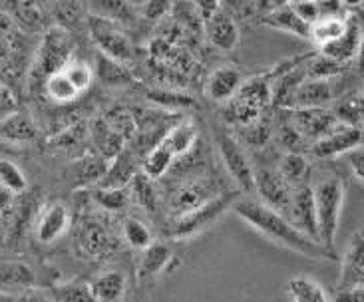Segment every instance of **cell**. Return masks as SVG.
Instances as JSON below:
<instances>
[{"mask_svg":"<svg viewBox=\"0 0 364 302\" xmlns=\"http://www.w3.org/2000/svg\"><path fill=\"white\" fill-rule=\"evenodd\" d=\"M231 211L241 221H245L251 229H255L257 233L263 234L267 241L279 244L283 249H289L293 253L303 254L306 259H315V261H335L336 259L335 251L326 249L325 244H321L313 237L303 233L287 215L279 213L277 209L269 207L259 199L239 195Z\"/></svg>","mask_w":364,"mask_h":302,"instance_id":"cell-1","label":"cell"},{"mask_svg":"<svg viewBox=\"0 0 364 302\" xmlns=\"http://www.w3.org/2000/svg\"><path fill=\"white\" fill-rule=\"evenodd\" d=\"M345 183L336 176L323 177L316 181V185H313L318 243L325 244L331 251H335V239L345 207Z\"/></svg>","mask_w":364,"mask_h":302,"instance_id":"cell-2","label":"cell"},{"mask_svg":"<svg viewBox=\"0 0 364 302\" xmlns=\"http://www.w3.org/2000/svg\"><path fill=\"white\" fill-rule=\"evenodd\" d=\"M239 195H243L239 189L229 191V193H217L211 199L197 205L196 209H191V211H187L183 215H178L173 219L169 237L178 239V241H186V239H193L197 234H201L211 225H215L227 211H231V207H233Z\"/></svg>","mask_w":364,"mask_h":302,"instance_id":"cell-3","label":"cell"},{"mask_svg":"<svg viewBox=\"0 0 364 302\" xmlns=\"http://www.w3.org/2000/svg\"><path fill=\"white\" fill-rule=\"evenodd\" d=\"M72 52H74V44L68 32L60 26L50 28L40 42L36 58L32 62L30 82L42 86V82L48 78L50 74H54L72 58Z\"/></svg>","mask_w":364,"mask_h":302,"instance_id":"cell-4","label":"cell"},{"mask_svg":"<svg viewBox=\"0 0 364 302\" xmlns=\"http://www.w3.org/2000/svg\"><path fill=\"white\" fill-rule=\"evenodd\" d=\"M213 139H215L217 151L221 156L227 173L233 177L239 191L241 193L255 191V171L249 163L245 151L239 146V141L221 126H215V129H213Z\"/></svg>","mask_w":364,"mask_h":302,"instance_id":"cell-5","label":"cell"},{"mask_svg":"<svg viewBox=\"0 0 364 302\" xmlns=\"http://www.w3.org/2000/svg\"><path fill=\"white\" fill-rule=\"evenodd\" d=\"M90 32L92 38L100 48V54L108 56L112 60H118L122 64H128L134 56V48L128 36H124V32L116 26L114 20L102 18V16H92L90 18Z\"/></svg>","mask_w":364,"mask_h":302,"instance_id":"cell-6","label":"cell"},{"mask_svg":"<svg viewBox=\"0 0 364 302\" xmlns=\"http://www.w3.org/2000/svg\"><path fill=\"white\" fill-rule=\"evenodd\" d=\"M363 144V129L356 126L336 124L328 134L313 141L311 153L316 159H335V157L346 156L350 149H355Z\"/></svg>","mask_w":364,"mask_h":302,"instance_id":"cell-7","label":"cell"},{"mask_svg":"<svg viewBox=\"0 0 364 302\" xmlns=\"http://www.w3.org/2000/svg\"><path fill=\"white\" fill-rule=\"evenodd\" d=\"M255 191L259 193V201L277 209L279 213L289 217L293 185H289L285 177L279 173V169H259L255 171Z\"/></svg>","mask_w":364,"mask_h":302,"instance_id":"cell-8","label":"cell"},{"mask_svg":"<svg viewBox=\"0 0 364 302\" xmlns=\"http://www.w3.org/2000/svg\"><path fill=\"white\" fill-rule=\"evenodd\" d=\"M291 112H293L291 124L303 136V139H311V141H316L338 124L333 109H326L325 106L293 107Z\"/></svg>","mask_w":364,"mask_h":302,"instance_id":"cell-9","label":"cell"},{"mask_svg":"<svg viewBox=\"0 0 364 302\" xmlns=\"http://www.w3.org/2000/svg\"><path fill=\"white\" fill-rule=\"evenodd\" d=\"M364 286V233L356 231L348 247H346L343 261H341V274L336 288L341 291H350V288H360Z\"/></svg>","mask_w":364,"mask_h":302,"instance_id":"cell-10","label":"cell"},{"mask_svg":"<svg viewBox=\"0 0 364 302\" xmlns=\"http://www.w3.org/2000/svg\"><path fill=\"white\" fill-rule=\"evenodd\" d=\"M203 20H205V36L213 48L221 52H233L239 46L241 40L239 26L227 10L219 6Z\"/></svg>","mask_w":364,"mask_h":302,"instance_id":"cell-11","label":"cell"},{"mask_svg":"<svg viewBox=\"0 0 364 302\" xmlns=\"http://www.w3.org/2000/svg\"><path fill=\"white\" fill-rule=\"evenodd\" d=\"M72 225V213L64 203L46 205L36 217V239L42 244L56 243L68 233Z\"/></svg>","mask_w":364,"mask_h":302,"instance_id":"cell-12","label":"cell"},{"mask_svg":"<svg viewBox=\"0 0 364 302\" xmlns=\"http://www.w3.org/2000/svg\"><path fill=\"white\" fill-rule=\"evenodd\" d=\"M289 219L306 233L318 241V231H316V213H315V197H313V187L309 183L293 187L291 195V207H289Z\"/></svg>","mask_w":364,"mask_h":302,"instance_id":"cell-13","label":"cell"},{"mask_svg":"<svg viewBox=\"0 0 364 302\" xmlns=\"http://www.w3.org/2000/svg\"><path fill=\"white\" fill-rule=\"evenodd\" d=\"M241 84H243L241 70L231 64L217 66L205 80V96L217 104H227L239 92Z\"/></svg>","mask_w":364,"mask_h":302,"instance_id":"cell-14","label":"cell"},{"mask_svg":"<svg viewBox=\"0 0 364 302\" xmlns=\"http://www.w3.org/2000/svg\"><path fill=\"white\" fill-rule=\"evenodd\" d=\"M76 243H78V251L84 253V257L100 261L106 259L116 251V241L109 237V233L98 223H84L78 229L76 234Z\"/></svg>","mask_w":364,"mask_h":302,"instance_id":"cell-15","label":"cell"},{"mask_svg":"<svg viewBox=\"0 0 364 302\" xmlns=\"http://www.w3.org/2000/svg\"><path fill=\"white\" fill-rule=\"evenodd\" d=\"M213 195H217V191L211 181H207V179H191V181L183 183L173 193L169 209H171V213L178 217V215H183L187 211H191V209H196L197 205H201Z\"/></svg>","mask_w":364,"mask_h":302,"instance_id":"cell-16","label":"cell"},{"mask_svg":"<svg viewBox=\"0 0 364 302\" xmlns=\"http://www.w3.org/2000/svg\"><path fill=\"white\" fill-rule=\"evenodd\" d=\"M159 144L168 149L178 161L179 157L187 156L197 144V127L191 117H181L173 126L168 127V131L159 137Z\"/></svg>","mask_w":364,"mask_h":302,"instance_id":"cell-17","label":"cell"},{"mask_svg":"<svg viewBox=\"0 0 364 302\" xmlns=\"http://www.w3.org/2000/svg\"><path fill=\"white\" fill-rule=\"evenodd\" d=\"M360 40H363V30L358 26V22L353 18H348L346 30L333 42H328L325 46H321L318 52H323L328 58L336 60L338 64H350L356 58V52L360 46Z\"/></svg>","mask_w":364,"mask_h":302,"instance_id":"cell-18","label":"cell"},{"mask_svg":"<svg viewBox=\"0 0 364 302\" xmlns=\"http://www.w3.org/2000/svg\"><path fill=\"white\" fill-rule=\"evenodd\" d=\"M38 136V127L34 119L20 109H12L10 114L0 117V139L12 144H28Z\"/></svg>","mask_w":364,"mask_h":302,"instance_id":"cell-19","label":"cell"},{"mask_svg":"<svg viewBox=\"0 0 364 302\" xmlns=\"http://www.w3.org/2000/svg\"><path fill=\"white\" fill-rule=\"evenodd\" d=\"M333 99H335V92L331 86V80L305 78L296 86L293 102H291V109L293 107L326 106Z\"/></svg>","mask_w":364,"mask_h":302,"instance_id":"cell-20","label":"cell"},{"mask_svg":"<svg viewBox=\"0 0 364 302\" xmlns=\"http://www.w3.org/2000/svg\"><path fill=\"white\" fill-rule=\"evenodd\" d=\"M139 279L149 281V279H158L159 274L169 271V266L173 264V253L166 243H151L144 251H139Z\"/></svg>","mask_w":364,"mask_h":302,"instance_id":"cell-21","label":"cell"},{"mask_svg":"<svg viewBox=\"0 0 364 302\" xmlns=\"http://www.w3.org/2000/svg\"><path fill=\"white\" fill-rule=\"evenodd\" d=\"M259 18H261V24H265L269 28L289 32V34H295L299 38L305 40H309V36H311V24H306L305 20L301 18L295 10H293L291 4H285V6L273 10L269 14L259 16Z\"/></svg>","mask_w":364,"mask_h":302,"instance_id":"cell-22","label":"cell"},{"mask_svg":"<svg viewBox=\"0 0 364 302\" xmlns=\"http://www.w3.org/2000/svg\"><path fill=\"white\" fill-rule=\"evenodd\" d=\"M126 288H128V279L119 271H106L90 283L94 301L100 302L122 301L126 294Z\"/></svg>","mask_w":364,"mask_h":302,"instance_id":"cell-23","label":"cell"},{"mask_svg":"<svg viewBox=\"0 0 364 302\" xmlns=\"http://www.w3.org/2000/svg\"><path fill=\"white\" fill-rule=\"evenodd\" d=\"M92 137H94V146L98 147L100 157L106 159V161H112L126 147L124 146L126 144V137L118 134L106 119H96L94 122V126H92Z\"/></svg>","mask_w":364,"mask_h":302,"instance_id":"cell-24","label":"cell"},{"mask_svg":"<svg viewBox=\"0 0 364 302\" xmlns=\"http://www.w3.org/2000/svg\"><path fill=\"white\" fill-rule=\"evenodd\" d=\"M36 283L34 271L26 263L10 261L0 264V291H26Z\"/></svg>","mask_w":364,"mask_h":302,"instance_id":"cell-25","label":"cell"},{"mask_svg":"<svg viewBox=\"0 0 364 302\" xmlns=\"http://www.w3.org/2000/svg\"><path fill=\"white\" fill-rule=\"evenodd\" d=\"M346 24H348V18L343 16V14H325V16H321L311 24L309 40L321 48V46H325L328 42L338 38L346 30Z\"/></svg>","mask_w":364,"mask_h":302,"instance_id":"cell-26","label":"cell"},{"mask_svg":"<svg viewBox=\"0 0 364 302\" xmlns=\"http://www.w3.org/2000/svg\"><path fill=\"white\" fill-rule=\"evenodd\" d=\"M287 296L295 302H326L331 298L323 284L311 276H293L287 283Z\"/></svg>","mask_w":364,"mask_h":302,"instance_id":"cell-27","label":"cell"},{"mask_svg":"<svg viewBox=\"0 0 364 302\" xmlns=\"http://www.w3.org/2000/svg\"><path fill=\"white\" fill-rule=\"evenodd\" d=\"M42 90L56 104H72L74 99L80 98V90L70 82V78L62 70H56L54 74H50L48 78L42 82Z\"/></svg>","mask_w":364,"mask_h":302,"instance_id":"cell-28","label":"cell"},{"mask_svg":"<svg viewBox=\"0 0 364 302\" xmlns=\"http://www.w3.org/2000/svg\"><path fill=\"white\" fill-rule=\"evenodd\" d=\"M333 114H335L336 122L338 124H346V126H356L360 127L364 122V106L360 94H348L345 98H341L333 107Z\"/></svg>","mask_w":364,"mask_h":302,"instance_id":"cell-29","label":"cell"},{"mask_svg":"<svg viewBox=\"0 0 364 302\" xmlns=\"http://www.w3.org/2000/svg\"><path fill=\"white\" fill-rule=\"evenodd\" d=\"M311 166H309V159L299 151H291L287 153L283 163L279 167V173L285 177V181L289 185H301L306 183V177H309Z\"/></svg>","mask_w":364,"mask_h":302,"instance_id":"cell-30","label":"cell"},{"mask_svg":"<svg viewBox=\"0 0 364 302\" xmlns=\"http://www.w3.org/2000/svg\"><path fill=\"white\" fill-rule=\"evenodd\" d=\"M129 185L124 187H104L100 185L96 191H94V201L106 209V211H112V213H118V211H124L129 203Z\"/></svg>","mask_w":364,"mask_h":302,"instance_id":"cell-31","label":"cell"},{"mask_svg":"<svg viewBox=\"0 0 364 302\" xmlns=\"http://www.w3.org/2000/svg\"><path fill=\"white\" fill-rule=\"evenodd\" d=\"M122 231H124L126 243H128L132 249H136V251H144L148 244L154 243V237H151V231H149L148 225L144 223V221H139V219H136V217L126 219Z\"/></svg>","mask_w":364,"mask_h":302,"instance_id":"cell-32","label":"cell"},{"mask_svg":"<svg viewBox=\"0 0 364 302\" xmlns=\"http://www.w3.org/2000/svg\"><path fill=\"white\" fill-rule=\"evenodd\" d=\"M60 70H62V72L70 78V82L80 90V94H84V92L92 86L94 76H96L94 68L90 66L88 62H84V60L70 58Z\"/></svg>","mask_w":364,"mask_h":302,"instance_id":"cell-33","label":"cell"},{"mask_svg":"<svg viewBox=\"0 0 364 302\" xmlns=\"http://www.w3.org/2000/svg\"><path fill=\"white\" fill-rule=\"evenodd\" d=\"M0 185L6 187L14 195H20L26 191L28 181L24 171L16 163H12L10 159H0Z\"/></svg>","mask_w":364,"mask_h":302,"instance_id":"cell-34","label":"cell"},{"mask_svg":"<svg viewBox=\"0 0 364 302\" xmlns=\"http://www.w3.org/2000/svg\"><path fill=\"white\" fill-rule=\"evenodd\" d=\"M151 183H154V179H149L144 173H136L134 179H132V189H134L132 193L136 195L139 205H144L148 209L149 213L156 211V207H158V193H156V189H154Z\"/></svg>","mask_w":364,"mask_h":302,"instance_id":"cell-35","label":"cell"},{"mask_svg":"<svg viewBox=\"0 0 364 302\" xmlns=\"http://www.w3.org/2000/svg\"><path fill=\"white\" fill-rule=\"evenodd\" d=\"M52 296L56 301H94L90 283H84V281H70V283L58 284L54 286Z\"/></svg>","mask_w":364,"mask_h":302,"instance_id":"cell-36","label":"cell"},{"mask_svg":"<svg viewBox=\"0 0 364 302\" xmlns=\"http://www.w3.org/2000/svg\"><path fill=\"white\" fill-rule=\"evenodd\" d=\"M92 9L96 10V16L114 20V22L126 20V16H129L126 0H92Z\"/></svg>","mask_w":364,"mask_h":302,"instance_id":"cell-37","label":"cell"},{"mask_svg":"<svg viewBox=\"0 0 364 302\" xmlns=\"http://www.w3.org/2000/svg\"><path fill=\"white\" fill-rule=\"evenodd\" d=\"M293 10L301 18L305 20L306 24H313L315 20H318L323 16V10H321V4L318 0H296V2H289Z\"/></svg>","mask_w":364,"mask_h":302,"instance_id":"cell-38","label":"cell"},{"mask_svg":"<svg viewBox=\"0 0 364 302\" xmlns=\"http://www.w3.org/2000/svg\"><path fill=\"white\" fill-rule=\"evenodd\" d=\"M346 161H348V167H350V171H353V176L364 183V147L358 146L355 149H350L348 153H346Z\"/></svg>","mask_w":364,"mask_h":302,"instance_id":"cell-39","label":"cell"},{"mask_svg":"<svg viewBox=\"0 0 364 302\" xmlns=\"http://www.w3.org/2000/svg\"><path fill=\"white\" fill-rule=\"evenodd\" d=\"M171 4H173V0H146L144 14H146V18L158 20L171 9Z\"/></svg>","mask_w":364,"mask_h":302,"instance_id":"cell-40","label":"cell"},{"mask_svg":"<svg viewBox=\"0 0 364 302\" xmlns=\"http://www.w3.org/2000/svg\"><path fill=\"white\" fill-rule=\"evenodd\" d=\"M291 0H253V10H255L259 16H263V14H269L273 10L285 6Z\"/></svg>","mask_w":364,"mask_h":302,"instance_id":"cell-41","label":"cell"},{"mask_svg":"<svg viewBox=\"0 0 364 302\" xmlns=\"http://www.w3.org/2000/svg\"><path fill=\"white\" fill-rule=\"evenodd\" d=\"M14 193L12 191H9L6 187L0 185V213H6L10 207L14 205Z\"/></svg>","mask_w":364,"mask_h":302,"instance_id":"cell-42","label":"cell"},{"mask_svg":"<svg viewBox=\"0 0 364 302\" xmlns=\"http://www.w3.org/2000/svg\"><path fill=\"white\" fill-rule=\"evenodd\" d=\"M335 298H341V301H364V286L350 288V291H341V293H336Z\"/></svg>","mask_w":364,"mask_h":302,"instance_id":"cell-43","label":"cell"},{"mask_svg":"<svg viewBox=\"0 0 364 302\" xmlns=\"http://www.w3.org/2000/svg\"><path fill=\"white\" fill-rule=\"evenodd\" d=\"M229 9L239 10V12H247L249 9H253V0H223Z\"/></svg>","mask_w":364,"mask_h":302,"instance_id":"cell-44","label":"cell"},{"mask_svg":"<svg viewBox=\"0 0 364 302\" xmlns=\"http://www.w3.org/2000/svg\"><path fill=\"white\" fill-rule=\"evenodd\" d=\"M10 56V40L0 32V64H4Z\"/></svg>","mask_w":364,"mask_h":302,"instance_id":"cell-45","label":"cell"},{"mask_svg":"<svg viewBox=\"0 0 364 302\" xmlns=\"http://www.w3.org/2000/svg\"><path fill=\"white\" fill-rule=\"evenodd\" d=\"M341 4H343V9H358V6H363L364 0H341Z\"/></svg>","mask_w":364,"mask_h":302,"instance_id":"cell-46","label":"cell"},{"mask_svg":"<svg viewBox=\"0 0 364 302\" xmlns=\"http://www.w3.org/2000/svg\"><path fill=\"white\" fill-rule=\"evenodd\" d=\"M356 60L360 64V68H364V36L360 40V46H358V52H356Z\"/></svg>","mask_w":364,"mask_h":302,"instance_id":"cell-47","label":"cell"},{"mask_svg":"<svg viewBox=\"0 0 364 302\" xmlns=\"http://www.w3.org/2000/svg\"><path fill=\"white\" fill-rule=\"evenodd\" d=\"M360 98H363V106H364V90H363V94H360Z\"/></svg>","mask_w":364,"mask_h":302,"instance_id":"cell-48","label":"cell"}]
</instances>
